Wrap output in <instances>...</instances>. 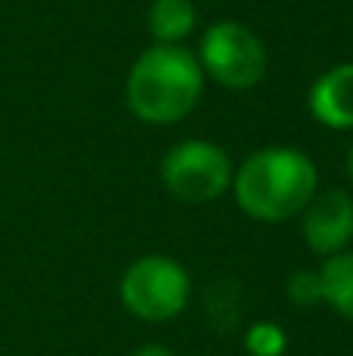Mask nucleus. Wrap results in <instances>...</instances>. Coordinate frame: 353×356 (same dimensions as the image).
<instances>
[{
  "mask_svg": "<svg viewBox=\"0 0 353 356\" xmlns=\"http://www.w3.org/2000/svg\"><path fill=\"white\" fill-rule=\"evenodd\" d=\"M316 188V163L297 147L256 150L231 178L238 207L256 222H288L300 216Z\"/></svg>",
  "mask_w": 353,
  "mask_h": 356,
  "instance_id": "nucleus-1",
  "label": "nucleus"
},
{
  "mask_svg": "<svg viewBox=\"0 0 353 356\" xmlns=\"http://www.w3.org/2000/svg\"><path fill=\"white\" fill-rule=\"evenodd\" d=\"M204 94V69L197 54L181 44H154L129 69L125 100L141 122L172 125L197 106Z\"/></svg>",
  "mask_w": 353,
  "mask_h": 356,
  "instance_id": "nucleus-2",
  "label": "nucleus"
},
{
  "mask_svg": "<svg viewBox=\"0 0 353 356\" xmlns=\"http://www.w3.org/2000/svg\"><path fill=\"white\" fill-rule=\"evenodd\" d=\"M119 300L131 316L144 322H169L185 313L191 300V278L172 257L150 253L125 269L119 282Z\"/></svg>",
  "mask_w": 353,
  "mask_h": 356,
  "instance_id": "nucleus-3",
  "label": "nucleus"
},
{
  "mask_svg": "<svg viewBox=\"0 0 353 356\" xmlns=\"http://www.w3.org/2000/svg\"><path fill=\"white\" fill-rule=\"evenodd\" d=\"M197 60H200V69H204L216 85L229 88V91L256 88L269 66L263 41L247 25L235 22V19L213 22L210 29L204 31Z\"/></svg>",
  "mask_w": 353,
  "mask_h": 356,
  "instance_id": "nucleus-4",
  "label": "nucleus"
},
{
  "mask_svg": "<svg viewBox=\"0 0 353 356\" xmlns=\"http://www.w3.org/2000/svg\"><path fill=\"white\" fill-rule=\"evenodd\" d=\"M166 191L181 203H213L231 188V156L213 141H181L163 156Z\"/></svg>",
  "mask_w": 353,
  "mask_h": 356,
  "instance_id": "nucleus-5",
  "label": "nucleus"
},
{
  "mask_svg": "<svg viewBox=\"0 0 353 356\" xmlns=\"http://www.w3.org/2000/svg\"><path fill=\"white\" fill-rule=\"evenodd\" d=\"M304 241L319 257H335L353 241V197L341 188L313 194L304 213Z\"/></svg>",
  "mask_w": 353,
  "mask_h": 356,
  "instance_id": "nucleus-6",
  "label": "nucleus"
},
{
  "mask_svg": "<svg viewBox=\"0 0 353 356\" xmlns=\"http://www.w3.org/2000/svg\"><path fill=\"white\" fill-rule=\"evenodd\" d=\"M310 113L325 129H353V63H341L313 81Z\"/></svg>",
  "mask_w": 353,
  "mask_h": 356,
  "instance_id": "nucleus-7",
  "label": "nucleus"
},
{
  "mask_svg": "<svg viewBox=\"0 0 353 356\" xmlns=\"http://www.w3.org/2000/svg\"><path fill=\"white\" fill-rule=\"evenodd\" d=\"M197 29L191 0H154L147 10V31L156 44H179Z\"/></svg>",
  "mask_w": 353,
  "mask_h": 356,
  "instance_id": "nucleus-8",
  "label": "nucleus"
},
{
  "mask_svg": "<svg viewBox=\"0 0 353 356\" xmlns=\"http://www.w3.org/2000/svg\"><path fill=\"white\" fill-rule=\"evenodd\" d=\"M319 278H322V300L353 322V253L341 250L335 257H325Z\"/></svg>",
  "mask_w": 353,
  "mask_h": 356,
  "instance_id": "nucleus-9",
  "label": "nucleus"
},
{
  "mask_svg": "<svg viewBox=\"0 0 353 356\" xmlns=\"http://www.w3.org/2000/svg\"><path fill=\"white\" fill-rule=\"evenodd\" d=\"M244 347L250 356H281L288 347V338L275 322H256L244 334Z\"/></svg>",
  "mask_w": 353,
  "mask_h": 356,
  "instance_id": "nucleus-10",
  "label": "nucleus"
},
{
  "mask_svg": "<svg viewBox=\"0 0 353 356\" xmlns=\"http://www.w3.org/2000/svg\"><path fill=\"white\" fill-rule=\"evenodd\" d=\"M288 297H291L294 307H316V303H322V278H319V272L297 269L288 278Z\"/></svg>",
  "mask_w": 353,
  "mask_h": 356,
  "instance_id": "nucleus-11",
  "label": "nucleus"
},
{
  "mask_svg": "<svg viewBox=\"0 0 353 356\" xmlns=\"http://www.w3.org/2000/svg\"><path fill=\"white\" fill-rule=\"evenodd\" d=\"M131 356H175L169 347H163V344H144V347H138Z\"/></svg>",
  "mask_w": 353,
  "mask_h": 356,
  "instance_id": "nucleus-12",
  "label": "nucleus"
},
{
  "mask_svg": "<svg viewBox=\"0 0 353 356\" xmlns=\"http://www.w3.org/2000/svg\"><path fill=\"white\" fill-rule=\"evenodd\" d=\"M347 175H350V181H353V147H350V154H347Z\"/></svg>",
  "mask_w": 353,
  "mask_h": 356,
  "instance_id": "nucleus-13",
  "label": "nucleus"
}]
</instances>
